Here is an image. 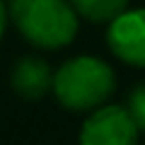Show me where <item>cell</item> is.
I'll list each match as a JSON object with an SVG mask.
<instances>
[{"mask_svg": "<svg viewBox=\"0 0 145 145\" xmlns=\"http://www.w3.org/2000/svg\"><path fill=\"white\" fill-rule=\"evenodd\" d=\"M109 48L116 58L135 68H145V7L123 10L109 22Z\"/></svg>", "mask_w": 145, "mask_h": 145, "instance_id": "277c9868", "label": "cell"}, {"mask_svg": "<svg viewBox=\"0 0 145 145\" xmlns=\"http://www.w3.org/2000/svg\"><path fill=\"white\" fill-rule=\"evenodd\" d=\"M140 128L126 106L102 104L80 128V145H138Z\"/></svg>", "mask_w": 145, "mask_h": 145, "instance_id": "3957f363", "label": "cell"}, {"mask_svg": "<svg viewBox=\"0 0 145 145\" xmlns=\"http://www.w3.org/2000/svg\"><path fill=\"white\" fill-rule=\"evenodd\" d=\"M7 20H10V12H7V5H5V0H0V39H3V34H5Z\"/></svg>", "mask_w": 145, "mask_h": 145, "instance_id": "ba28073f", "label": "cell"}, {"mask_svg": "<svg viewBox=\"0 0 145 145\" xmlns=\"http://www.w3.org/2000/svg\"><path fill=\"white\" fill-rule=\"evenodd\" d=\"M10 85L22 99H41L53 87V72L46 61L36 56H24L12 65Z\"/></svg>", "mask_w": 145, "mask_h": 145, "instance_id": "5b68a950", "label": "cell"}, {"mask_svg": "<svg viewBox=\"0 0 145 145\" xmlns=\"http://www.w3.org/2000/svg\"><path fill=\"white\" fill-rule=\"evenodd\" d=\"M53 94L70 111H92L109 102L116 75L109 63L94 56H75L53 72Z\"/></svg>", "mask_w": 145, "mask_h": 145, "instance_id": "7a4b0ae2", "label": "cell"}, {"mask_svg": "<svg viewBox=\"0 0 145 145\" xmlns=\"http://www.w3.org/2000/svg\"><path fill=\"white\" fill-rule=\"evenodd\" d=\"M82 20L94 22V24H109L128 7V0H70Z\"/></svg>", "mask_w": 145, "mask_h": 145, "instance_id": "8992f818", "label": "cell"}, {"mask_svg": "<svg viewBox=\"0 0 145 145\" xmlns=\"http://www.w3.org/2000/svg\"><path fill=\"white\" fill-rule=\"evenodd\" d=\"M126 109H128V114L133 116L135 126H138L140 131H145V85H138V87L128 94Z\"/></svg>", "mask_w": 145, "mask_h": 145, "instance_id": "52a82bcc", "label": "cell"}, {"mask_svg": "<svg viewBox=\"0 0 145 145\" xmlns=\"http://www.w3.org/2000/svg\"><path fill=\"white\" fill-rule=\"evenodd\" d=\"M7 12L17 31L36 48L56 51L78 34L80 15L70 0H7Z\"/></svg>", "mask_w": 145, "mask_h": 145, "instance_id": "6da1fadb", "label": "cell"}]
</instances>
